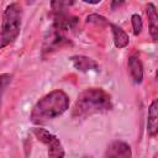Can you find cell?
Returning <instances> with one entry per match:
<instances>
[{
    "label": "cell",
    "mask_w": 158,
    "mask_h": 158,
    "mask_svg": "<svg viewBox=\"0 0 158 158\" xmlns=\"http://www.w3.org/2000/svg\"><path fill=\"white\" fill-rule=\"evenodd\" d=\"M69 107V98L62 90H53L40 99L33 106L30 120L36 125L47 123L63 115Z\"/></svg>",
    "instance_id": "cell-1"
},
{
    "label": "cell",
    "mask_w": 158,
    "mask_h": 158,
    "mask_svg": "<svg viewBox=\"0 0 158 158\" xmlns=\"http://www.w3.org/2000/svg\"><path fill=\"white\" fill-rule=\"evenodd\" d=\"M111 109V96L100 88H91L79 94L74 104L72 116L77 118H85L90 115L105 112Z\"/></svg>",
    "instance_id": "cell-2"
},
{
    "label": "cell",
    "mask_w": 158,
    "mask_h": 158,
    "mask_svg": "<svg viewBox=\"0 0 158 158\" xmlns=\"http://www.w3.org/2000/svg\"><path fill=\"white\" fill-rule=\"evenodd\" d=\"M21 19H22V9L20 4L12 2L7 5L1 22L0 48L11 44L19 37L21 30Z\"/></svg>",
    "instance_id": "cell-3"
},
{
    "label": "cell",
    "mask_w": 158,
    "mask_h": 158,
    "mask_svg": "<svg viewBox=\"0 0 158 158\" xmlns=\"http://www.w3.org/2000/svg\"><path fill=\"white\" fill-rule=\"evenodd\" d=\"M33 133L38 141L48 146V158H64V148L54 135L40 127L33 128Z\"/></svg>",
    "instance_id": "cell-4"
},
{
    "label": "cell",
    "mask_w": 158,
    "mask_h": 158,
    "mask_svg": "<svg viewBox=\"0 0 158 158\" xmlns=\"http://www.w3.org/2000/svg\"><path fill=\"white\" fill-rule=\"evenodd\" d=\"M70 41L67 38L65 33L57 30L56 27L51 26L49 31L47 32L44 37V43H43V52H53L56 49L63 48L65 46H69Z\"/></svg>",
    "instance_id": "cell-5"
},
{
    "label": "cell",
    "mask_w": 158,
    "mask_h": 158,
    "mask_svg": "<svg viewBox=\"0 0 158 158\" xmlns=\"http://www.w3.org/2000/svg\"><path fill=\"white\" fill-rule=\"evenodd\" d=\"M104 158H132L131 147L126 142L114 141L107 146Z\"/></svg>",
    "instance_id": "cell-6"
},
{
    "label": "cell",
    "mask_w": 158,
    "mask_h": 158,
    "mask_svg": "<svg viewBox=\"0 0 158 158\" xmlns=\"http://www.w3.org/2000/svg\"><path fill=\"white\" fill-rule=\"evenodd\" d=\"M70 62H72L73 67L79 72L88 73L91 70H95V72L99 70V64L94 59L85 57V56H73V57H70Z\"/></svg>",
    "instance_id": "cell-7"
},
{
    "label": "cell",
    "mask_w": 158,
    "mask_h": 158,
    "mask_svg": "<svg viewBox=\"0 0 158 158\" xmlns=\"http://www.w3.org/2000/svg\"><path fill=\"white\" fill-rule=\"evenodd\" d=\"M147 131L149 136H156L158 131V102L157 100H153L148 109Z\"/></svg>",
    "instance_id": "cell-8"
},
{
    "label": "cell",
    "mask_w": 158,
    "mask_h": 158,
    "mask_svg": "<svg viewBox=\"0 0 158 158\" xmlns=\"http://www.w3.org/2000/svg\"><path fill=\"white\" fill-rule=\"evenodd\" d=\"M146 14L148 17V23H149V33L152 36L153 41L158 40V15L156 6L153 4H148L146 6Z\"/></svg>",
    "instance_id": "cell-9"
},
{
    "label": "cell",
    "mask_w": 158,
    "mask_h": 158,
    "mask_svg": "<svg viewBox=\"0 0 158 158\" xmlns=\"http://www.w3.org/2000/svg\"><path fill=\"white\" fill-rule=\"evenodd\" d=\"M128 69H130V74L133 79V81L136 84H141L142 79H143V67H142V63L138 57L131 56L128 58Z\"/></svg>",
    "instance_id": "cell-10"
},
{
    "label": "cell",
    "mask_w": 158,
    "mask_h": 158,
    "mask_svg": "<svg viewBox=\"0 0 158 158\" xmlns=\"http://www.w3.org/2000/svg\"><path fill=\"white\" fill-rule=\"evenodd\" d=\"M111 28H112V36H114V43L117 48H123L128 44L130 42V37L121 28L118 27L117 25H111Z\"/></svg>",
    "instance_id": "cell-11"
},
{
    "label": "cell",
    "mask_w": 158,
    "mask_h": 158,
    "mask_svg": "<svg viewBox=\"0 0 158 158\" xmlns=\"http://www.w3.org/2000/svg\"><path fill=\"white\" fill-rule=\"evenodd\" d=\"M131 22H132V27H133V35L138 36L142 31V19L138 14H133L131 17Z\"/></svg>",
    "instance_id": "cell-12"
},
{
    "label": "cell",
    "mask_w": 158,
    "mask_h": 158,
    "mask_svg": "<svg viewBox=\"0 0 158 158\" xmlns=\"http://www.w3.org/2000/svg\"><path fill=\"white\" fill-rule=\"evenodd\" d=\"M11 75L10 74H1L0 75V105H1V99H2V95L7 88V85L11 83Z\"/></svg>",
    "instance_id": "cell-13"
},
{
    "label": "cell",
    "mask_w": 158,
    "mask_h": 158,
    "mask_svg": "<svg viewBox=\"0 0 158 158\" xmlns=\"http://www.w3.org/2000/svg\"><path fill=\"white\" fill-rule=\"evenodd\" d=\"M86 22L88 23H96V25H100V26H104V25H109L107 20L101 16V15H98V14H91L86 17Z\"/></svg>",
    "instance_id": "cell-14"
},
{
    "label": "cell",
    "mask_w": 158,
    "mask_h": 158,
    "mask_svg": "<svg viewBox=\"0 0 158 158\" xmlns=\"http://www.w3.org/2000/svg\"><path fill=\"white\" fill-rule=\"evenodd\" d=\"M122 4H123V1H112V2H111V9L114 10L115 7H117V6L122 5Z\"/></svg>",
    "instance_id": "cell-15"
},
{
    "label": "cell",
    "mask_w": 158,
    "mask_h": 158,
    "mask_svg": "<svg viewBox=\"0 0 158 158\" xmlns=\"http://www.w3.org/2000/svg\"><path fill=\"white\" fill-rule=\"evenodd\" d=\"M85 158H91V157H85Z\"/></svg>",
    "instance_id": "cell-16"
}]
</instances>
